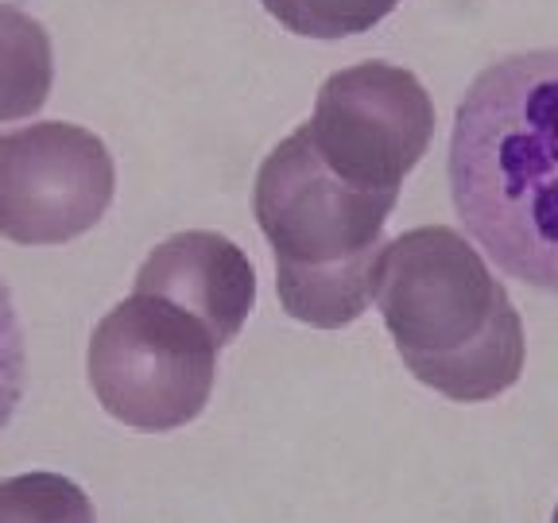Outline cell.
Wrapping results in <instances>:
<instances>
[{
    "mask_svg": "<svg viewBox=\"0 0 558 523\" xmlns=\"http://www.w3.org/2000/svg\"><path fill=\"white\" fill-rule=\"evenodd\" d=\"M450 194L497 268L558 295V51L493 62L450 132Z\"/></svg>",
    "mask_w": 558,
    "mask_h": 523,
    "instance_id": "1",
    "label": "cell"
},
{
    "mask_svg": "<svg viewBox=\"0 0 558 523\" xmlns=\"http://www.w3.org/2000/svg\"><path fill=\"white\" fill-rule=\"evenodd\" d=\"M373 299L411 376L446 400L485 403L520 380V311L458 229L418 226L384 244Z\"/></svg>",
    "mask_w": 558,
    "mask_h": 523,
    "instance_id": "2",
    "label": "cell"
},
{
    "mask_svg": "<svg viewBox=\"0 0 558 523\" xmlns=\"http://www.w3.org/2000/svg\"><path fill=\"white\" fill-rule=\"evenodd\" d=\"M400 191H368L326 167L299 124L256 171V226L276 256L283 311L314 330L357 323L376 291L384 226Z\"/></svg>",
    "mask_w": 558,
    "mask_h": 523,
    "instance_id": "3",
    "label": "cell"
},
{
    "mask_svg": "<svg viewBox=\"0 0 558 523\" xmlns=\"http://www.w3.org/2000/svg\"><path fill=\"white\" fill-rule=\"evenodd\" d=\"M218 349L202 318L148 291L105 311L86 349L97 403L136 430H179L202 415L218 380Z\"/></svg>",
    "mask_w": 558,
    "mask_h": 523,
    "instance_id": "4",
    "label": "cell"
},
{
    "mask_svg": "<svg viewBox=\"0 0 558 523\" xmlns=\"http://www.w3.org/2000/svg\"><path fill=\"white\" fill-rule=\"evenodd\" d=\"M303 129L345 183L400 191L435 139V101L411 70L368 59L333 70Z\"/></svg>",
    "mask_w": 558,
    "mask_h": 523,
    "instance_id": "5",
    "label": "cell"
},
{
    "mask_svg": "<svg viewBox=\"0 0 558 523\" xmlns=\"http://www.w3.org/2000/svg\"><path fill=\"white\" fill-rule=\"evenodd\" d=\"M117 191L113 151L70 121L0 132V236L62 244L89 233Z\"/></svg>",
    "mask_w": 558,
    "mask_h": 523,
    "instance_id": "6",
    "label": "cell"
},
{
    "mask_svg": "<svg viewBox=\"0 0 558 523\" xmlns=\"http://www.w3.org/2000/svg\"><path fill=\"white\" fill-rule=\"evenodd\" d=\"M132 291H148L183 306L214 330L221 345H229L256 306V268L226 233L186 229L159 241L144 256Z\"/></svg>",
    "mask_w": 558,
    "mask_h": 523,
    "instance_id": "7",
    "label": "cell"
},
{
    "mask_svg": "<svg viewBox=\"0 0 558 523\" xmlns=\"http://www.w3.org/2000/svg\"><path fill=\"white\" fill-rule=\"evenodd\" d=\"M54 82L51 32L20 4L0 0V121L44 109Z\"/></svg>",
    "mask_w": 558,
    "mask_h": 523,
    "instance_id": "8",
    "label": "cell"
},
{
    "mask_svg": "<svg viewBox=\"0 0 558 523\" xmlns=\"http://www.w3.org/2000/svg\"><path fill=\"white\" fill-rule=\"evenodd\" d=\"M0 523H97V515L82 485L39 470L0 481Z\"/></svg>",
    "mask_w": 558,
    "mask_h": 523,
    "instance_id": "9",
    "label": "cell"
},
{
    "mask_svg": "<svg viewBox=\"0 0 558 523\" xmlns=\"http://www.w3.org/2000/svg\"><path fill=\"white\" fill-rule=\"evenodd\" d=\"M264 9L295 35L341 39L380 24L400 0H260Z\"/></svg>",
    "mask_w": 558,
    "mask_h": 523,
    "instance_id": "10",
    "label": "cell"
},
{
    "mask_svg": "<svg viewBox=\"0 0 558 523\" xmlns=\"http://www.w3.org/2000/svg\"><path fill=\"white\" fill-rule=\"evenodd\" d=\"M27 380V349H24V326H20L16 299L9 283L0 276V430L9 427L16 415V403L24 396Z\"/></svg>",
    "mask_w": 558,
    "mask_h": 523,
    "instance_id": "11",
    "label": "cell"
},
{
    "mask_svg": "<svg viewBox=\"0 0 558 523\" xmlns=\"http://www.w3.org/2000/svg\"><path fill=\"white\" fill-rule=\"evenodd\" d=\"M550 523H558V504H555V515H550Z\"/></svg>",
    "mask_w": 558,
    "mask_h": 523,
    "instance_id": "12",
    "label": "cell"
}]
</instances>
